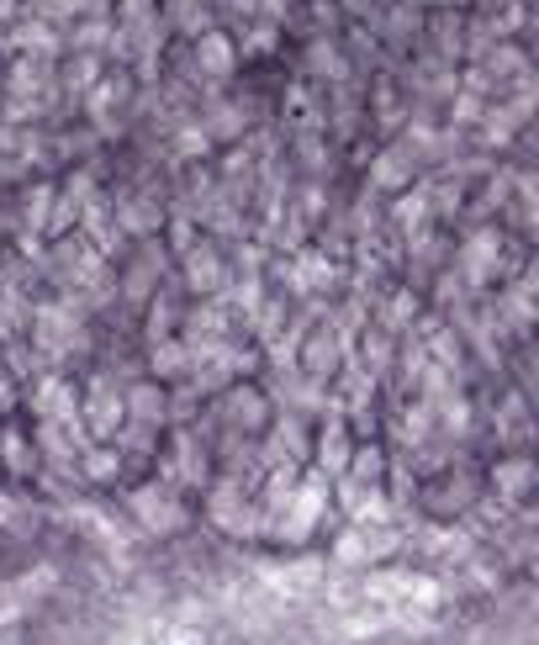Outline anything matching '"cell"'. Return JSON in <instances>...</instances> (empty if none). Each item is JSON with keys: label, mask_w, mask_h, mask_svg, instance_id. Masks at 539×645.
<instances>
[{"label": "cell", "mask_w": 539, "mask_h": 645, "mask_svg": "<svg viewBox=\"0 0 539 645\" xmlns=\"http://www.w3.org/2000/svg\"><path fill=\"white\" fill-rule=\"evenodd\" d=\"M138 508H143V519L154 524V529H170L175 524V503H170V497H138Z\"/></svg>", "instance_id": "obj_1"}]
</instances>
